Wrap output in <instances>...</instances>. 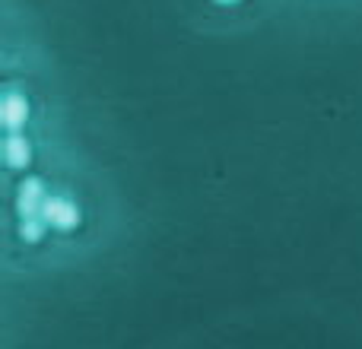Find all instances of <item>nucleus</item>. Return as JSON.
<instances>
[{"instance_id": "nucleus-1", "label": "nucleus", "mask_w": 362, "mask_h": 349, "mask_svg": "<svg viewBox=\"0 0 362 349\" xmlns=\"http://www.w3.org/2000/svg\"><path fill=\"white\" fill-rule=\"evenodd\" d=\"M45 219L57 229H70V225L80 223V213L67 203V200H45Z\"/></svg>"}, {"instance_id": "nucleus-2", "label": "nucleus", "mask_w": 362, "mask_h": 349, "mask_svg": "<svg viewBox=\"0 0 362 349\" xmlns=\"http://www.w3.org/2000/svg\"><path fill=\"white\" fill-rule=\"evenodd\" d=\"M216 4H238V0H216Z\"/></svg>"}]
</instances>
